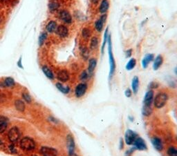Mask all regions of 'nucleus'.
<instances>
[{
	"mask_svg": "<svg viewBox=\"0 0 177 156\" xmlns=\"http://www.w3.org/2000/svg\"><path fill=\"white\" fill-rule=\"evenodd\" d=\"M107 43H108V55H109V66H110V70H109V81H111L113 76L114 75L116 68V61H115L114 56L112 51V35H111V34H109Z\"/></svg>",
	"mask_w": 177,
	"mask_h": 156,
	"instance_id": "nucleus-1",
	"label": "nucleus"
},
{
	"mask_svg": "<svg viewBox=\"0 0 177 156\" xmlns=\"http://www.w3.org/2000/svg\"><path fill=\"white\" fill-rule=\"evenodd\" d=\"M168 99L169 95L167 92H159L156 94V96H154L153 104H154L155 108H157V109H160V108H163L165 106Z\"/></svg>",
	"mask_w": 177,
	"mask_h": 156,
	"instance_id": "nucleus-2",
	"label": "nucleus"
},
{
	"mask_svg": "<svg viewBox=\"0 0 177 156\" xmlns=\"http://www.w3.org/2000/svg\"><path fill=\"white\" fill-rule=\"evenodd\" d=\"M20 147L25 150H32L35 148V143L32 138L28 137H24L20 140Z\"/></svg>",
	"mask_w": 177,
	"mask_h": 156,
	"instance_id": "nucleus-3",
	"label": "nucleus"
},
{
	"mask_svg": "<svg viewBox=\"0 0 177 156\" xmlns=\"http://www.w3.org/2000/svg\"><path fill=\"white\" fill-rule=\"evenodd\" d=\"M138 137L137 133L131 129H127L125 133V136H124V141L125 144L128 146H132L134 144V141Z\"/></svg>",
	"mask_w": 177,
	"mask_h": 156,
	"instance_id": "nucleus-4",
	"label": "nucleus"
},
{
	"mask_svg": "<svg viewBox=\"0 0 177 156\" xmlns=\"http://www.w3.org/2000/svg\"><path fill=\"white\" fill-rule=\"evenodd\" d=\"M87 90H88V84H87V83H79V84L76 86V88H75V96H76L77 98H80V97H83V96L85 95Z\"/></svg>",
	"mask_w": 177,
	"mask_h": 156,
	"instance_id": "nucleus-5",
	"label": "nucleus"
},
{
	"mask_svg": "<svg viewBox=\"0 0 177 156\" xmlns=\"http://www.w3.org/2000/svg\"><path fill=\"white\" fill-rule=\"evenodd\" d=\"M107 14H103L100 15V17L98 18L97 20L95 21L94 28L95 30H96V32H99V33L103 32L104 26H105L106 21H107Z\"/></svg>",
	"mask_w": 177,
	"mask_h": 156,
	"instance_id": "nucleus-6",
	"label": "nucleus"
},
{
	"mask_svg": "<svg viewBox=\"0 0 177 156\" xmlns=\"http://www.w3.org/2000/svg\"><path fill=\"white\" fill-rule=\"evenodd\" d=\"M21 137V132L17 127H12L9 130L8 133V137L9 141L12 143H15L19 140Z\"/></svg>",
	"mask_w": 177,
	"mask_h": 156,
	"instance_id": "nucleus-7",
	"label": "nucleus"
},
{
	"mask_svg": "<svg viewBox=\"0 0 177 156\" xmlns=\"http://www.w3.org/2000/svg\"><path fill=\"white\" fill-rule=\"evenodd\" d=\"M132 146L134 147L136 150H147V146L146 144L145 139L143 137H138L134 141V144H133Z\"/></svg>",
	"mask_w": 177,
	"mask_h": 156,
	"instance_id": "nucleus-8",
	"label": "nucleus"
},
{
	"mask_svg": "<svg viewBox=\"0 0 177 156\" xmlns=\"http://www.w3.org/2000/svg\"><path fill=\"white\" fill-rule=\"evenodd\" d=\"M40 153L42 156H58V152L56 148L44 146L40 148Z\"/></svg>",
	"mask_w": 177,
	"mask_h": 156,
	"instance_id": "nucleus-9",
	"label": "nucleus"
},
{
	"mask_svg": "<svg viewBox=\"0 0 177 156\" xmlns=\"http://www.w3.org/2000/svg\"><path fill=\"white\" fill-rule=\"evenodd\" d=\"M154 98V92L153 90H148L145 92L143 98V105L147 106H152Z\"/></svg>",
	"mask_w": 177,
	"mask_h": 156,
	"instance_id": "nucleus-10",
	"label": "nucleus"
},
{
	"mask_svg": "<svg viewBox=\"0 0 177 156\" xmlns=\"http://www.w3.org/2000/svg\"><path fill=\"white\" fill-rule=\"evenodd\" d=\"M67 140V146L68 148L69 154H71L75 153V149H76V142L74 136L71 134H68L66 137Z\"/></svg>",
	"mask_w": 177,
	"mask_h": 156,
	"instance_id": "nucleus-11",
	"label": "nucleus"
},
{
	"mask_svg": "<svg viewBox=\"0 0 177 156\" xmlns=\"http://www.w3.org/2000/svg\"><path fill=\"white\" fill-rule=\"evenodd\" d=\"M151 143L152 146H154L155 150H156L158 152L163 151L164 149L163 143L162 139L160 137H157V136H154L151 139Z\"/></svg>",
	"mask_w": 177,
	"mask_h": 156,
	"instance_id": "nucleus-12",
	"label": "nucleus"
},
{
	"mask_svg": "<svg viewBox=\"0 0 177 156\" xmlns=\"http://www.w3.org/2000/svg\"><path fill=\"white\" fill-rule=\"evenodd\" d=\"M59 17L62 21H63L64 22L66 23L70 24V23H72V21H73L72 16H71V14L70 12H69V11H67V10H61L59 13Z\"/></svg>",
	"mask_w": 177,
	"mask_h": 156,
	"instance_id": "nucleus-13",
	"label": "nucleus"
},
{
	"mask_svg": "<svg viewBox=\"0 0 177 156\" xmlns=\"http://www.w3.org/2000/svg\"><path fill=\"white\" fill-rule=\"evenodd\" d=\"M57 79L61 82H67L70 79V75L68 70L63 69L60 70L57 74Z\"/></svg>",
	"mask_w": 177,
	"mask_h": 156,
	"instance_id": "nucleus-14",
	"label": "nucleus"
},
{
	"mask_svg": "<svg viewBox=\"0 0 177 156\" xmlns=\"http://www.w3.org/2000/svg\"><path fill=\"white\" fill-rule=\"evenodd\" d=\"M97 59L95 57L89 58L88 68H87V71H88L89 75L92 77L94 75L95 70H96V66H97Z\"/></svg>",
	"mask_w": 177,
	"mask_h": 156,
	"instance_id": "nucleus-15",
	"label": "nucleus"
},
{
	"mask_svg": "<svg viewBox=\"0 0 177 156\" xmlns=\"http://www.w3.org/2000/svg\"><path fill=\"white\" fill-rule=\"evenodd\" d=\"M154 55L152 53H147L144 56L141 61V65L143 68H147L148 67L149 64H150L151 61H154Z\"/></svg>",
	"mask_w": 177,
	"mask_h": 156,
	"instance_id": "nucleus-16",
	"label": "nucleus"
},
{
	"mask_svg": "<svg viewBox=\"0 0 177 156\" xmlns=\"http://www.w3.org/2000/svg\"><path fill=\"white\" fill-rule=\"evenodd\" d=\"M56 32L60 37L65 38L69 35V28L65 25H60L56 29Z\"/></svg>",
	"mask_w": 177,
	"mask_h": 156,
	"instance_id": "nucleus-17",
	"label": "nucleus"
},
{
	"mask_svg": "<svg viewBox=\"0 0 177 156\" xmlns=\"http://www.w3.org/2000/svg\"><path fill=\"white\" fill-rule=\"evenodd\" d=\"M163 57L161 55H158L156 57H154L153 61V69L154 70H157L160 68L163 64Z\"/></svg>",
	"mask_w": 177,
	"mask_h": 156,
	"instance_id": "nucleus-18",
	"label": "nucleus"
},
{
	"mask_svg": "<svg viewBox=\"0 0 177 156\" xmlns=\"http://www.w3.org/2000/svg\"><path fill=\"white\" fill-rule=\"evenodd\" d=\"M99 43L100 41L97 36H92L90 39V42H89V50L94 51V50L98 49Z\"/></svg>",
	"mask_w": 177,
	"mask_h": 156,
	"instance_id": "nucleus-19",
	"label": "nucleus"
},
{
	"mask_svg": "<svg viewBox=\"0 0 177 156\" xmlns=\"http://www.w3.org/2000/svg\"><path fill=\"white\" fill-rule=\"evenodd\" d=\"M139 85H140V80L138 76H134L133 77L132 81H131V90H132L133 93L136 95L138 93V90H139Z\"/></svg>",
	"mask_w": 177,
	"mask_h": 156,
	"instance_id": "nucleus-20",
	"label": "nucleus"
},
{
	"mask_svg": "<svg viewBox=\"0 0 177 156\" xmlns=\"http://www.w3.org/2000/svg\"><path fill=\"white\" fill-rule=\"evenodd\" d=\"M109 8V0H101L99 6V12L101 14H107Z\"/></svg>",
	"mask_w": 177,
	"mask_h": 156,
	"instance_id": "nucleus-21",
	"label": "nucleus"
},
{
	"mask_svg": "<svg viewBox=\"0 0 177 156\" xmlns=\"http://www.w3.org/2000/svg\"><path fill=\"white\" fill-rule=\"evenodd\" d=\"M80 55L81 57L85 61H87L89 59V57H90V50L88 47L86 46H81L80 47Z\"/></svg>",
	"mask_w": 177,
	"mask_h": 156,
	"instance_id": "nucleus-22",
	"label": "nucleus"
},
{
	"mask_svg": "<svg viewBox=\"0 0 177 156\" xmlns=\"http://www.w3.org/2000/svg\"><path fill=\"white\" fill-rule=\"evenodd\" d=\"M8 119L4 116L0 115V133H3L6 131L8 127Z\"/></svg>",
	"mask_w": 177,
	"mask_h": 156,
	"instance_id": "nucleus-23",
	"label": "nucleus"
},
{
	"mask_svg": "<svg viewBox=\"0 0 177 156\" xmlns=\"http://www.w3.org/2000/svg\"><path fill=\"white\" fill-rule=\"evenodd\" d=\"M82 37L85 40H88L92 37V30L89 27H85L81 31Z\"/></svg>",
	"mask_w": 177,
	"mask_h": 156,
	"instance_id": "nucleus-24",
	"label": "nucleus"
},
{
	"mask_svg": "<svg viewBox=\"0 0 177 156\" xmlns=\"http://www.w3.org/2000/svg\"><path fill=\"white\" fill-rule=\"evenodd\" d=\"M109 27H107L104 32V36H103V44L101 46V54L102 55H104L105 53V48L106 46V43H107V39H108V36H109Z\"/></svg>",
	"mask_w": 177,
	"mask_h": 156,
	"instance_id": "nucleus-25",
	"label": "nucleus"
},
{
	"mask_svg": "<svg viewBox=\"0 0 177 156\" xmlns=\"http://www.w3.org/2000/svg\"><path fill=\"white\" fill-rule=\"evenodd\" d=\"M56 88H57L60 92H62L63 94H65V95H67V94H68V93H69V92H70L71 88H70V87L68 86H65L62 84V83H60V82L56 83Z\"/></svg>",
	"mask_w": 177,
	"mask_h": 156,
	"instance_id": "nucleus-26",
	"label": "nucleus"
},
{
	"mask_svg": "<svg viewBox=\"0 0 177 156\" xmlns=\"http://www.w3.org/2000/svg\"><path fill=\"white\" fill-rule=\"evenodd\" d=\"M15 85V82L14 79L10 77H6L1 84V86L3 87H13Z\"/></svg>",
	"mask_w": 177,
	"mask_h": 156,
	"instance_id": "nucleus-27",
	"label": "nucleus"
},
{
	"mask_svg": "<svg viewBox=\"0 0 177 156\" xmlns=\"http://www.w3.org/2000/svg\"><path fill=\"white\" fill-rule=\"evenodd\" d=\"M152 112L153 110L151 106H147L143 105V107H142V109H141L142 115L145 116V117H149V116L152 114Z\"/></svg>",
	"mask_w": 177,
	"mask_h": 156,
	"instance_id": "nucleus-28",
	"label": "nucleus"
},
{
	"mask_svg": "<svg viewBox=\"0 0 177 156\" xmlns=\"http://www.w3.org/2000/svg\"><path fill=\"white\" fill-rule=\"evenodd\" d=\"M42 70L44 74L49 79H51V80H53V79H54L53 73L52 70H51L48 66H44L42 68Z\"/></svg>",
	"mask_w": 177,
	"mask_h": 156,
	"instance_id": "nucleus-29",
	"label": "nucleus"
},
{
	"mask_svg": "<svg viewBox=\"0 0 177 156\" xmlns=\"http://www.w3.org/2000/svg\"><path fill=\"white\" fill-rule=\"evenodd\" d=\"M58 28L57 23L55 21H50L48 23V24L47 25V30L49 32H53L56 31V29Z\"/></svg>",
	"mask_w": 177,
	"mask_h": 156,
	"instance_id": "nucleus-30",
	"label": "nucleus"
},
{
	"mask_svg": "<svg viewBox=\"0 0 177 156\" xmlns=\"http://www.w3.org/2000/svg\"><path fill=\"white\" fill-rule=\"evenodd\" d=\"M15 108L19 112H24L25 110V104L23 101L20 100V99H17L15 101Z\"/></svg>",
	"mask_w": 177,
	"mask_h": 156,
	"instance_id": "nucleus-31",
	"label": "nucleus"
},
{
	"mask_svg": "<svg viewBox=\"0 0 177 156\" xmlns=\"http://www.w3.org/2000/svg\"><path fill=\"white\" fill-rule=\"evenodd\" d=\"M136 59H135V58L132 57V58H130V59L128 61V62L127 63V64H126V69H127V70H133L134 68L136 67Z\"/></svg>",
	"mask_w": 177,
	"mask_h": 156,
	"instance_id": "nucleus-32",
	"label": "nucleus"
},
{
	"mask_svg": "<svg viewBox=\"0 0 177 156\" xmlns=\"http://www.w3.org/2000/svg\"><path fill=\"white\" fill-rule=\"evenodd\" d=\"M167 156H177V147L174 146H170L166 150Z\"/></svg>",
	"mask_w": 177,
	"mask_h": 156,
	"instance_id": "nucleus-33",
	"label": "nucleus"
},
{
	"mask_svg": "<svg viewBox=\"0 0 177 156\" xmlns=\"http://www.w3.org/2000/svg\"><path fill=\"white\" fill-rule=\"evenodd\" d=\"M90 77L91 76L89 75L88 71L86 70H84L80 75V79L83 81V82H86L87 81H88Z\"/></svg>",
	"mask_w": 177,
	"mask_h": 156,
	"instance_id": "nucleus-34",
	"label": "nucleus"
},
{
	"mask_svg": "<svg viewBox=\"0 0 177 156\" xmlns=\"http://www.w3.org/2000/svg\"><path fill=\"white\" fill-rule=\"evenodd\" d=\"M49 10L51 12L56 11V10H57L60 8V3H58L57 1H51V3H49Z\"/></svg>",
	"mask_w": 177,
	"mask_h": 156,
	"instance_id": "nucleus-35",
	"label": "nucleus"
},
{
	"mask_svg": "<svg viewBox=\"0 0 177 156\" xmlns=\"http://www.w3.org/2000/svg\"><path fill=\"white\" fill-rule=\"evenodd\" d=\"M159 87V84L157 82V81H151L150 83L148 84V90H155V89H157V88Z\"/></svg>",
	"mask_w": 177,
	"mask_h": 156,
	"instance_id": "nucleus-36",
	"label": "nucleus"
},
{
	"mask_svg": "<svg viewBox=\"0 0 177 156\" xmlns=\"http://www.w3.org/2000/svg\"><path fill=\"white\" fill-rule=\"evenodd\" d=\"M47 37V34L46 32H43V33H42L41 35H40L39 39H38V42H39V45L40 46H42L44 44L45 40H46Z\"/></svg>",
	"mask_w": 177,
	"mask_h": 156,
	"instance_id": "nucleus-37",
	"label": "nucleus"
},
{
	"mask_svg": "<svg viewBox=\"0 0 177 156\" xmlns=\"http://www.w3.org/2000/svg\"><path fill=\"white\" fill-rule=\"evenodd\" d=\"M22 97L27 103H31L32 101V98L31 95H29L28 92H23L22 93Z\"/></svg>",
	"mask_w": 177,
	"mask_h": 156,
	"instance_id": "nucleus-38",
	"label": "nucleus"
},
{
	"mask_svg": "<svg viewBox=\"0 0 177 156\" xmlns=\"http://www.w3.org/2000/svg\"><path fill=\"white\" fill-rule=\"evenodd\" d=\"M136 149L133 147H131L129 149H127L126 151L125 152V156H131L133 155V153H134V151H136Z\"/></svg>",
	"mask_w": 177,
	"mask_h": 156,
	"instance_id": "nucleus-39",
	"label": "nucleus"
},
{
	"mask_svg": "<svg viewBox=\"0 0 177 156\" xmlns=\"http://www.w3.org/2000/svg\"><path fill=\"white\" fill-rule=\"evenodd\" d=\"M8 148H9V150H10V153H12V154L17 153V149H16L15 146V145L13 144V143L9 145Z\"/></svg>",
	"mask_w": 177,
	"mask_h": 156,
	"instance_id": "nucleus-40",
	"label": "nucleus"
},
{
	"mask_svg": "<svg viewBox=\"0 0 177 156\" xmlns=\"http://www.w3.org/2000/svg\"><path fill=\"white\" fill-rule=\"evenodd\" d=\"M132 94H133L132 90H131V89H130L129 88H127V89L125 90V95L127 97H128V98L129 97H131V96H132Z\"/></svg>",
	"mask_w": 177,
	"mask_h": 156,
	"instance_id": "nucleus-41",
	"label": "nucleus"
},
{
	"mask_svg": "<svg viewBox=\"0 0 177 156\" xmlns=\"http://www.w3.org/2000/svg\"><path fill=\"white\" fill-rule=\"evenodd\" d=\"M132 52L133 50L131 48H129V49H127L125 51V57L126 58H131V55H132Z\"/></svg>",
	"mask_w": 177,
	"mask_h": 156,
	"instance_id": "nucleus-42",
	"label": "nucleus"
},
{
	"mask_svg": "<svg viewBox=\"0 0 177 156\" xmlns=\"http://www.w3.org/2000/svg\"><path fill=\"white\" fill-rule=\"evenodd\" d=\"M125 147V141L123 138H120L119 140V149L123 150Z\"/></svg>",
	"mask_w": 177,
	"mask_h": 156,
	"instance_id": "nucleus-43",
	"label": "nucleus"
},
{
	"mask_svg": "<svg viewBox=\"0 0 177 156\" xmlns=\"http://www.w3.org/2000/svg\"><path fill=\"white\" fill-rule=\"evenodd\" d=\"M17 66L19 68H22L23 69V66H22V57H20V58L19 59V60H18V61L17 62Z\"/></svg>",
	"mask_w": 177,
	"mask_h": 156,
	"instance_id": "nucleus-44",
	"label": "nucleus"
},
{
	"mask_svg": "<svg viewBox=\"0 0 177 156\" xmlns=\"http://www.w3.org/2000/svg\"><path fill=\"white\" fill-rule=\"evenodd\" d=\"M49 120L51 121L52 122L54 123V124H57V123H58V121H59L57 119L53 117H49Z\"/></svg>",
	"mask_w": 177,
	"mask_h": 156,
	"instance_id": "nucleus-45",
	"label": "nucleus"
},
{
	"mask_svg": "<svg viewBox=\"0 0 177 156\" xmlns=\"http://www.w3.org/2000/svg\"><path fill=\"white\" fill-rule=\"evenodd\" d=\"M100 0H90V2L92 3L93 5H94V6H96V5L98 4V3H99Z\"/></svg>",
	"mask_w": 177,
	"mask_h": 156,
	"instance_id": "nucleus-46",
	"label": "nucleus"
},
{
	"mask_svg": "<svg viewBox=\"0 0 177 156\" xmlns=\"http://www.w3.org/2000/svg\"><path fill=\"white\" fill-rule=\"evenodd\" d=\"M169 85L171 88H175V87H176V83L174 82V81H170V82L169 83Z\"/></svg>",
	"mask_w": 177,
	"mask_h": 156,
	"instance_id": "nucleus-47",
	"label": "nucleus"
},
{
	"mask_svg": "<svg viewBox=\"0 0 177 156\" xmlns=\"http://www.w3.org/2000/svg\"><path fill=\"white\" fill-rule=\"evenodd\" d=\"M128 118H129V120L131 121V122H132V121H134V117H132V116H131V115H129Z\"/></svg>",
	"mask_w": 177,
	"mask_h": 156,
	"instance_id": "nucleus-48",
	"label": "nucleus"
},
{
	"mask_svg": "<svg viewBox=\"0 0 177 156\" xmlns=\"http://www.w3.org/2000/svg\"><path fill=\"white\" fill-rule=\"evenodd\" d=\"M68 156H78V155L76 153H71V154H69Z\"/></svg>",
	"mask_w": 177,
	"mask_h": 156,
	"instance_id": "nucleus-49",
	"label": "nucleus"
},
{
	"mask_svg": "<svg viewBox=\"0 0 177 156\" xmlns=\"http://www.w3.org/2000/svg\"><path fill=\"white\" fill-rule=\"evenodd\" d=\"M174 72L175 75H177V66L176 67V68H174Z\"/></svg>",
	"mask_w": 177,
	"mask_h": 156,
	"instance_id": "nucleus-50",
	"label": "nucleus"
},
{
	"mask_svg": "<svg viewBox=\"0 0 177 156\" xmlns=\"http://www.w3.org/2000/svg\"><path fill=\"white\" fill-rule=\"evenodd\" d=\"M3 145V143H2V141H1V139H0V146H2Z\"/></svg>",
	"mask_w": 177,
	"mask_h": 156,
	"instance_id": "nucleus-51",
	"label": "nucleus"
},
{
	"mask_svg": "<svg viewBox=\"0 0 177 156\" xmlns=\"http://www.w3.org/2000/svg\"><path fill=\"white\" fill-rule=\"evenodd\" d=\"M7 0H0V2H5V1H6Z\"/></svg>",
	"mask_w": 177,
	"mask_h": 156,
	"instance_id": "nucleus-52",
	"label": "nucleus"
},
{
	"mask_svg": "<svg viewBox=\"0 0 177 156\" xmlns=\"http://www.w3.org/2000/svg\"><path fill=\"white\" fill-rule=\"evenodd\" d=\"M1 18H0V23H1Z\"/></svg>",
	"mask_w": 177,
	"mask_h": 156,
	"instance_id": "nucleus-53",
	"label": "nucleus"
},
{
	"mask_svg": "<svg viewBox=\"0 0 177 156\" xmlns=\"http://www.w3.org/2000/svg\"><path fill=\"white\" fill-rule=\"evenodd\" d=\"M176 139L177 140V135H176Z\"/></svg>",
	"mask_w": 177,
	"mask_h": 156,
	"instance_id": "nucleus-54",
	"label": "nucleus"
},
{
	"mask_svg": "<svg viewBox=\"0 0 177 156\" xmlns=\"http://www.w3.org/2000/svg\"><path fill=\"white\" fill-rule=\"evenodd\" d=\"M35 156H36V155H35Z\"/></svg>",
	"mask_w": 177,
	"mask_h": 156,
	"instance_id": "nucleus-55",
	"label": "nucleus"
}]
</instances>
